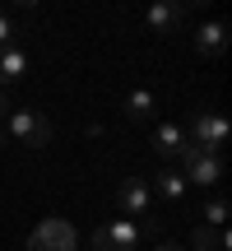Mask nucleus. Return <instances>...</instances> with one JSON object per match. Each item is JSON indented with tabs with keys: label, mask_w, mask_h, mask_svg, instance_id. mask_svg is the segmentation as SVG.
Wrapping results in <instances>:
<instances>
[{
	"label": "nucleus",
	"mask_w": 232,
	"mask_h": 251,
	"mask_svg": "<svg viewBox=\"0 0 232 251\" xmlns=\"http://www.w3.org/2000/svg\"><path fill=\"white\" fill-rule=\"evenodd\" d=\"M5 135H19V140L33 144V149H46V144L56 140V126H51V117H42V112L19 107V112L5 117Z\"/></svg>",
	"instance_id": "nucleus-1"
},
{
	"label": "nucleus",
	"mask_w": 232,
	"mask_h": 251,
	"mask_svg": "<svg viewBox=\"0 0 232 251\" xmlns=\"http://www.w3.org/2000/svg\"><path fill=\"white\" fill-rule=\"evenodd\" d=\"M181 158V177H186V186H218L223 181V158L218 153H205V149H195V144L186 140V149L177 153Z\"/></svg>",
	"instance_id": "nucleus-2"
},
{
	"label": "nucleus",
	"mask_w": 232,
	"mask_h": 251,
	"mask_svg": "<svg viewBox=\"0 0 232 251\" xmlns=\"http://www.w3.org/2000/svg\"><path fill=\"white\" fill-rule=\"evenodd\" d=\"M228 135H232V121L223 117V112H195V121H190V144L195 149H205V153H218L228 144Z\"/></svg>",
	"instance_id": "nucleus-3"
},
{
	"label": "nucleus",
	"mask_w": 232,
	"mask_h": 251,
	"mask_svg": "<svg viewBox=\"0 0 232 251\" xmlns=\"http://www.w3.org/2000/svg\"><path fill=\"white\" fill-rule=\"evenodd\" d=\"M144 237H139V224L135 219H112V224L93 228V251H135Z\"/></svg>",
	"instance_id": "nucleus-4"
},
{
	"label": "nucleus",
	"mask_w": 232,
	"mask_h": 251,
	"mask_svg": "<svg viewBox=\"0 0 232 251\" xmlns=\"http://www.w3.org/2000/svg\"><path fill=\"white\" fill-rule=\"evenodd\" d=\"M74 247H79V237L65 219H42L28 237V251H74Z\"/></svg>",
	"instance_id": "nucleus-5"
},
{
	"label": "nucleus",
	"mask_w": 232,
	"mask_h": 251,
	"mask_svg": "<svg viewBox=\"0 0 232 251\" xmlns=\"http://www.w3.org/2000/svg\"><path fill=\"white\" fill-rule=\"evenodd\" d=\"M116 209H125L121 219H144L153 214V191L144 177H125L121 186H116Z\"/></svg>",
	"instance_id": "nucleus-6"
},
{
	"label": "nucleus",
	"mask_w": 232,
	"mask_h": 251,
	"mask_svg": "<svg viewBox=\"0 0 232 251\" xmlns=\"http://www.w3.org/2000/svg\"><path fill=\"white\" fill-rule=\"evenodd\" d=\"M149 144H153L158 158H177V153L186 149V130H181L177 121H158V126H153V135H149Z\"/></svg>",
	"instance_id": "nucleus-7"
},
{
	"label": "nucleus",
	"mask_w": 232,
	"mask_h": 251,
	"mask_svg": "<svg viewBox=\"0 0 232 251\" xmlns=\"http://www.w3.org/2000/svg\"><path fill=\"white\" fill-rule=\"evenodd\" d=\"M195 51L200 56H223L228 51V24L223 19H209V24L195 28Z\"/></svg>",
	"instance_id": "nucleus-8"
},
{
	"label": "nucleus",
	"mask_w": 232,
	"mask_h": 251,
	"mask_svg": "<svg viewBox=\"0 0 232 251\" xmlns=\"http://www.w3.org/2000/svg\"><path fill=\"white\" fill-rule=\"evenodd\" d=\"M181 14H186L181 5H167V0H158V5H149V9H144V24H149L153 33H177Z\"/></svg>",
	"instance_id": "nucleus-9"
},
{
	"label": "nucleus",
	"mask_w": 232,
	"mask_h": 251,
	"mask_svg": "<svg viewBox=\"0 0 232 251\" xmlns=\"http://www.w3.org/2000/svg\"><path fill=\"white\" fill-rule=\"evenodd\" d=\"M153 196H162L167 200V205H181V200H186V177H181V172H172V168H162L158 177H153Z\"/></svg>",
	"instance_id": "nucleus-10"
},
{
	"label": "nucleus",
	"mask_w": 232,
	"mask_h": 251,
	"mask_svg": "<svg viewBox=\"0 0 232 251\" xmlns=\"http://www.w3.org/2000/svg\"><path fill=\"white\" fill-rule=\"evenodd\" d=\"M190 247H195V251H228L232 233H228V228H205V224H200L195 233H190Z\"/></svg>",
	"instance_id": "nucleus-11"
},
{
	"label": "nucleus",
	"mask_w": 232,
	"mask_h": 251,
	"mask_svg": "<svg viewBox=\"0 0 232 251\" xmlns=\"http://www.w3.org/2000/svg\"><path fill=\"white\" fill-rule=\"evenodd\" d=\"M23 75H28V56L19 51V47H0V84L23 79Z\"/></svg>",
	"instance_id": "nucleus-12"
},
{
	"label": "nucleus",
	"mask_w": 232,
	"mask_h": 251,
	"mask_svg": "<svg viewBox=\"0 0 232 251\" xmlns=\"http://www.w3.org/2000/svg\"><path fill=\"white\" fill-rule=\"evenodd\" d=\"M125 117H130V121H153V93L149 89H135L130 98H125Z\"/></svg>",
	"instance_id": "nucleus-13"
},
{
	"label": "nucleus",
	"mask_w": 232,
	"mask_h": 251,
	"mask_svg": "<svg viewBox=\"0 0 232 251\" xmlns=\"http://www.w3.org/2000/svg\"><path fill=\"white\" fill-rule=\"evenodd\" d=\"M228 200H209V205H205V228H223L228 224Z\"/></svg>",
	"instance_id": "nucleus-14"
},
{
	"label": "nucleus",
	"mask_w": 232,
	"mask_h": 251,
	"mask_svg": "<svg viewBox=\"0 0 232 251\" xmlns=\"http://www.w3.org/2000/svg\"><path fill=\"white\" fill-rule=\"evenodd\" d=\"M0 47H14V24H9L5 9H0Z\"/></svg>",
	"instance_id": "nucleus-15"
},
{
	"label": "nucleus",
	"mask_w": 232,
	"mask_h": 251,
	"mask_svg": "<svg viewBox=\"0 0 232 251\" xmlns=\"http://www.w3.org/2000/svg\"><path fill=\"white\" fill-rule=\"evenodd\" d=\"M84 135H89V140H102V135H107V126H102V121H89V126H84Z\"/></svg>",
	"instance_id": "nucleus-16"
},
{
	"label": "nucleus",
	"mask_w": 232,
	"mask_h": 251,
	"mask_svg": "<svg viewBox=\"0 0 232 251\" xmlns=\"http://www.w3.org/2000/svg\"><path fill=\"white\" fill-rule=\"evenodd\" d=\"M153 251H186V247H177V242H167V237H158V247Z\"/></svg>",
	"instance_id": "nucleus-17"
},
{
	"label": "nucleus",
	"mask_w": 232,
	"mask_h": 251,
	"mask_svg": "<svg viewBox=\"0 0 232 251\" xmlns=\"http://www.w3.org/2000/svg\"><path fill=\"white\" fill-rule=\"evenodd\" d=\"M9 117V98H5V89H0V121Z\"/></svg>",
	"instance_id": "nucleus-18"
}]
</instances>
